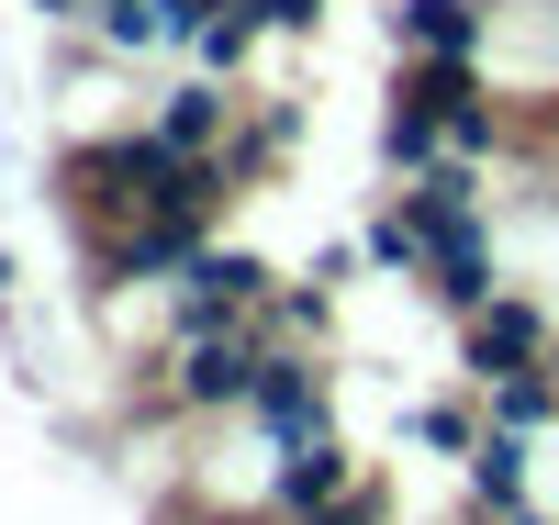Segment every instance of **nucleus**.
Here are the masks:
<instances>
[{"label":"nucleus","mask_w":559,"mask_h":525,"mask_svg":"<svg viewBox=\"0 0 559 525\" xmlns=\"http://www.w3.org/2000/svg\"><path fill=\"white\" fill-rule=\"evenodd\" d=\"M471 481H481V503H503V514H515V492H526V469H515V448H481V469H471Z\"/></svg>","instance_id":"obj_7"},{"label":"nucleus","mask_w":559,"mask_h":525,"mask_svg":"<svg viewBox=\"0 0 559 525\" xmlns=\"http://www.w3.org/2000/svg\"><path fill=\"white\" fill-rule=\"evenodd\" d=\"M258 369H269V358H247V336H191V358H179L191 403H236V392H258Z\"/></svg>","instance_id":"obj_1"},{"label":"nucleus","mask_w":559,"mask_h":525,"mask_svg":"<svg viewBox=\"0 0 559 525\" xmlns=\"http://www.w3.org/2000/svg\"><path fill=\"white\" fill-rule=\"evenodd\" d=\"M247 302H258L247 258H191V313H247Z\"/></svg>","instance_id":"obj_2"},{"label":"nucleus","mask_w":559,"mask_h":525,"mask_svg":"<svg viewBox=\"0 0 559 525\" xmlns=\"http://www.w3.org/2000/svg\"><path fill=\"white\" fill-rule=\"evenodd\" d=\"M202 134H213V102H202V90H191V102L168 112V146H202Z\"/></svg>","instance_id":"obj_8"},{"label":"nucleus","mask_w":559,"mask_h":525,"mask_svg":"<svg viewBox=\"0 0 559 525\" xmlns=\"http://www.w3.org/2000/svg\"><path fill=\"white\" fill-rule=\"evenodd\" d=\"M526 347H537V313H526V302H492V313H481V369H515Z\"/></svg>","instance_id":"obj_3"},{"label":"nucleus","mask_w":559,"mask_h":525,"mask_svg":"<svg viewBox=\"0 0 559 525\" xmlns=\"http://www.w3.org/2000/svg\"><path fill=\"white\" fill-rule=\"evenodd\" d=\"M503 525H526V514H503Z\"/></svg>","instance_id":"obj_9"},{"label":"nucleus","mask_w":559,"mask_h":525,"mask_svg":"<svg viewBox=\"0 0 559 525\" xmlns=\"http://www.w3.org/2000/svg\"><path fill=\"white\" fill-rule=\"evenodd\" d=\"M102 34H112V45H157L168 12H157V0H102Z\"/></svg>","instance_id":"obj_6"},{"label":"nucleus","mask_w":559,"mask_h":525,"mask_svg":"<svg viewBox=\"0 0 559 525\" xmlns=\"http://www.w3.org/2000/svg\"><path fill=\"white\" fill-rule=\"evenodd\" d=\"M414 45H437V57H459V45H471V12H459V0H414Z\"/></svg>","instance_id":"obj_5"},{"label":"nucleus","mask_w":559,"mask_h":525,"mask_svg":"<svg viewBox=\"0 0 559 525\" xmlns=\"http://www.w3.org/2000/svg\"><path fill=\"white\" fill-rule=\"evenodd\" d=\"M336 492H347L336 448H324V437H292V503H336Z\"/></svg>","instance_id":"obj_4"}]
</instances>
